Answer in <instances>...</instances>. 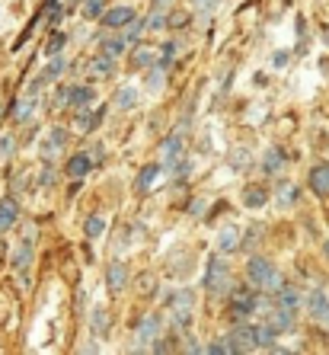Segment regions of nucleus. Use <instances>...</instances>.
<instances>
[{
    "instance_id": "obj_1",
    "label": "nucleus",
    "mask_w": 329,
    "mask_h": 355,
    "mask_svg": "<svg viewBox=\"0 0 329 355\" xmlns=\"http://www.w3.org/2000/svg\"><path fill=\"white\" fill-rule=\"evenodd\" d=\"M247 279H249V285H253V288H263V291H269V288H281V275L275 272V266H272L269 259H259V257L249 259V266H247Z\"/></svg>"
},
{
    "instance_id": "obj_2",
    "label": "nucleus",
    "mask_w": 329,
    "mask_h": 355,
    "mask_svg": "<svg viewBox=\"0 0 329 355\" xmlns=\"http://www.w3.org/2000/svg\"><path fill=\"white\" fill-rule=\"evenodd\" d=\"M205 285L211 288V295H224V291L231 288V269L221 263V259H211L208 263V279Z\"/></svg>"
},
{
    "instance_id": "obj_3",
    "label": "nucleus",
    "mask_w": 329,
    "mask_h": 355,
    "mask_svg": "<svg viewBox=\"0 0 329 355\" xmlns=\"http://www.w3.org/2000/svg\"><path fill=\"white\" fill-rule=\"evenodd\" d=\"M231 339H233V346H237V352H256V349L263 346V343H259V330H256V327H247V323L233 327Z\"/></svg>"
},
{
    "instance_id": "obj_4",
    "label": "nucleus",
    "mask_w": 329,
    "mask_h": 355,
    "mask_svg": "<svg viewBox=\"0 0 329 355\" xmlns=\"http://www.w3.org/2000/svg\"><path fill=\"white\" fill-rule=\"evenodd\" d=\"M256 295L249 288H237V295H233V311H231V320L237 323V320H243V317H249L256 311Z\"/></svg>"
},
{
    "instance_id": "obj_5",
    "label": "nucleus",
    "mask_w": 329,
    "mask_h": 355,
    "mask_svg": "<svg viewBox=\"0 0 329 355\" xmlns=\"http://www.w3.org/2000/svg\"><path fill=\"white\" fill-rule=\"evenodd\" d=\"M125 285H128V266H125V263H112L106 269V288L112 291V295H122Z\"/></svg>"
},
{
    "instance_id": "obj_6",
    "label": "nucleus",
    "mask_w": 329,
    "mask_h": 355,
    "mask_svg": "<svg viewBox=\"0 0 329 355\" xmlns=\"http://www.w3.org/2000/svg\"><path fill=\"white\" fill-rule=\"evenodd\" d=\"M134 19V7H112L109 13H103V26L106 29H122V26H128Z\"/></svg>"
},
{
    "instance_id": "obj_7",
    "label": "nucleus",
    "mask_w": 329,
    "mask_h": 355,
    "mask_svg": "<svg viewBox=\"0 0 329 355\" xmlns=\"http://www.w3.org/2000/svg\"><path fill=\"white\" fill-rule=\"evenodd\" d=\"M310 189L317 196H329V164H320L310 170Z\"/></svg>"
},
{
    "instance_id": "obj_8",
    "label": "nucleus",
    "mask_w": 329,
    "mask_h": 355,
    "mask_svg": "<svg viewBox=\"0 0 329 355\" xmlns=\"http://www.w3.org/2000/svg\"><path fill=\"white\" fill-rule=\"evenodd\" d=\"M17 221H19L17 202H13V198H3V202H0V231H10Z\"/></svg>"
},
{
    "instance_id": "obj_9",
    "label": "nucleus",
    "mask_w": 329,
    "mask_h": 355,
    "mask_svg": "<svg viewBox=\"0 0 329 355\" xmlns=\"http://www.w3.org/2000/svg\"><path fill=\"white\" fill-rule=\"evenodd\" d=\"M265 323H269L275 333H285V330H291V327H294V314H291V307H281V311H275V314H272Z\"/></svg>"
},
{
    "instance_id": "obj_10",
    "label": "nucleus",
    "mask_w": 329,
    "mask_h": 355,
    "mask_svg": "<svg viewBox=\"0 0 329 355\" xmlns=\"http://www.w3.org/2000/svg\"><path fill=\"white\" fill-rule=\"evenodd\" d=\"M265 202H269L265 186H247V192H243V205L247 208H263Z\"/></svg>"
},
{
    "instance_id": "obj_11",
    "label": "nucleus",
    "mask_w": 329,
    "mask_h": 355,
    "mask_svg": "<svg viewBox=\"0 0 329 355\" xmlns=\"http://www.w3.org/2000/svg\"><path fill=\"white\" fill-rule=\"evenodd\" d=\"M90 166H93V160L87 154H74V157L67 160V173L74 176V180H80V176L90 173Z\"/></svg>"
},
{
    "instance_id": "obj_12",
    "label": "nucleus",
    "mask_w": 329,
    "mask_h": 355,
    "mask_svg": "<svg viewBox=\"0 0 329 355\" xmlns=\"http://www.w3.org/2000/svg\"><path fill=\"white\" fill-rule=\"evenodd\" d=\"M154 58H157V51L150 49V45H134V51H132V64L134 67H141V71H144V67L154 64Z\"/></svg>"
},
{
    "instance_id": "obj_13",
    "label": "nucleus",
    "mask_w": 329,
    "mask_h": 355,
    "mask_svg": "<svg viewBox=\"0 0 329 355\" xmlns=\"http://www.w3.org/2000/svg\"><path fill=\"white\" fill-rule=\"evenodd\" d=\"M310 314L317 317V320H326V317H329V301H326V295H323V291H313V295H310Z\"/></svg>"
},
{
    "instance_id": "obj_14",
    "label": "nucleus",
    "mask_w": 329,
    "mask_h": 355,
    "mask_svg": "<svg viewBox=\"0 0 329 355\" xmlns=\"http://www.w3.org/2000/svg\"><path fill=\"white\" fill-rule=\"evenodd\" d=\"M33 243H35V240H23V247H19L17 259H13V269H17V272H26V269H29V259H33Z\"/></svg>"
},
{
    "instance_id": "obj_15",
    "label": "nucleus",
    "mask_w": 329,
    "mask_h": 355,
    "mask_svg": "<svg viewBox=\"0 0 329 355\" xmlns=\"http://www.w3.org/2000/svg\"><path fill=\"white\" fill-rule=\"evenodd\" d=\"M217 247H221L224 253L237 250V247H240V231H237V227H224V231H221V240H217Z\"/></svg>"
},
{
    "instance_id": "obj_16",
    "label": "nucleus",
    "mask_w": 329,
    "mask_h": 355,
    "mask_svg": "<svg viewBox=\"0 0 329 355\" xmlns=\"http://www.w3.org/2000/svg\"><path fill=\"white\" fill-rule=\"evenodd\" d=\"M166 26H170V29H189V26H192V13H189V10H173V13L166 17Z\"/></svg>"
},
{
    "instance_id": "obj_17",
    "label": "nucleus",
    "mask_w": 329,
    "mask_h": 355,
    "mask_svg": "<svg viewBox=\"0 0 329 355\" xmlns=\"http://www.w3.org/2000/svg\"><path fill=\"white\" fill-rule=\"evenodd\" d=\"M93 96H96V93H93V87H74V90H71V103H74L77 109L90 106Z\"/></svg>"
},
{
    "instance_id": "obj_18",
    "label": "nucleus",
    "mask_w": 329,
    "mask_h": 355,
    "mask_svg": "<svg viewBox=\"0 0 329 355\" xmlns=\"http://www.w3.org/2000/svg\"><path fill=\"white\" fill-rule=\"evenodd\" d=\"M154 288H157L154 272H141L138 279H134V291H138V295H154Z\"/></svg>"
},
{
    "instance_id": "obj_19",
    "label": "nucleus",
    "mask_w": 329,
    "mask_h": 355,
    "mask_svg": "<svg viewBox=\"0 0 329 355\" xmlns=\"http://www.w3.org/2000/svg\"><path fill=\"white\" fill-rule=\"evenodd\" d=\"M157 173H160V164H148L144 170L138 173V189H150V182L157 180Z\"/></svg>"
},
{
    "instance_id": "obj_20",
    "label": "nucleus",
    "mask_w": 329,
    "mask_h": 355,
    "mask_svg": "<svg viewBox=\"0 0 329 355\" xmlns=\"http://www.w3.org/2000/svg\"><path fill=\"white\" fill-rule=\"evenodd\" d=\"M64 67H67V61L61 58V55H51V64L45 67V74H42V80H55L58 74H64Z\"/></svg>"
},
{
    "instance_id": "obj_21",
    "label": "nucleus",
    "mask_w": 329,
    "mask_h": 355,
    "mask_svg": "<svg viewBox=\"0 0 329 355\" xmlns=\"http://www.w3.org/2000/svg\"><path fill=\"white\" fill-rule=\"evenodd\" d=\"M157 327H160V317H148V320H144V323H138L141 339H144V343H154V336H157Z\"/></svg>"
},
{
    "instance_id": "obj_22",
    "label": "nucleus",
    "mask_w": 329,
    "mask_h": 355,
    "mask_svg": "<svg viewBox=\"0 0 329 355\" xmlns=\"http://www.w3.org/2000/svg\"><path fill=\"white\" fill-rule=\"evenodd\" d=\"M233 352H237L233 339H217V343H211V346H208V355H233Z\"/></svg>"
},
{
    "instance_id": "obj_23",
    "label": "nucleus",
    "mask_w": 329,
    "mask_h": 355,
    "mask_svg": "<svg viewBox=\"0 0 329 355\" xmlns=\"http://www.w3.org/2000/svg\"><path fill=\"white\" fill-rule=\"evenodd\" d=\"M103 7H106V0H87V3H83V17L103 19Z\"/></svg>"
},
{
    "instance_id": "obj_24",
    "label": "nucleus",
    "mask_w": 329,
    "mask_h": 355,
    "mask_svg": "<svg viewBox=\"0 0 329 355\" xmlns=\"http://www.w3.org/2000/svg\"><path fill=\"white\" fill-rule=\"evenodd\" d=\"M179 148H182V138H179V135H170V138L163 141V157L173 160L176 154H179Z\"/></svg>"
},
{
    "instance_id": "obj_25",
    "label": "nucleus",
    "mask_w": 329,
    "mask_h": 355,
    "mask_svg": "<svg viewBox=\"0 0 329 355\" xmlns=\"http://www.w3.org/2000/svg\"><path fill=\"white\" fill-rule=\"evenodd\" d=\"M83 234H87L90 240H96L99 234H103V218H99V215L87 218V224H83Z\"/></svg>"
},
{
    "instance_id": "obj_26",
    "label": "nucleus",
    "mask_w": 329,
    "mask_h": 355,
    "mask_svg": "<svg viewBox=\"0 0 329 355\" xmlns=\"http://www.w3.org/2000/svg\"><path fill=\"white\" fill-rule=\"evenodd\" d=\"M64 42H67V35L58 29V33H51L48 45H45V51H48V55H61V49H64Z\"/></svg>"
},
{
    "instance_id": "obj_27",
    "label": "nucleus",
    "mask_w": 329,
    "mask_h": 355,
    "mask_svg": "<svg viewBox=\"0 0 329 355\" xmlns=\"http://www.w3.org/2000/svg\"><path fill=\"white\" fill-rule=\"evenodd\" d=\"M93 61H96V64H93V74L106 77L109 71H112V55H106V51H103V55H99V58H93Z\"/></svg>"
},
{
    "instance_id": "obj_28",
    "label": "nucleus",
    "mask_w": 329,
    "mask_h": 355,
    "mask_svg": "<svg viewBox=\"0 0 329 355\" xmlns=\"http://www.w3.org/2000/svg\"><path fill=\"white\" fill-rule=\"evenodd\" d=\"M297 301H301V297H297L294 288H278V304L281 307H291V311H294Z\"/></svg>"
},
{
    "instance_id": "obj_29",
    "label": "nucleus",
    "mask_w": 329,
    "mask_h": 355,
    "mask_svg": "<svg viewBox=\"0 0 329 355\" xmlns=\"http://www.w3.org/2000/svg\"><path fill=\"white\" fill-rule=\"evenodd\" d=\"M103 51H106V55H112V58H118V55L125 51V39H106V42H103Z\"/></svg>"
},
{
    "instance_id": "obj_30",
    "label": "nucleus",
    "mask_w": 329,
    "mask_h": 355,
    "mask_svg": "<svg viewBox=\"0 0 329 355\" xmlns=\"http://www.w3.org/2000/svg\"><path fill=\"white\" fill-rule=\"evenodd\" d=\"M281 170V154L278 150H269L265 154V173H278Z\"/></svg>"
},
{
    "instance_id": "obj_31",
    "label": "nucleus",
    "mask_w": 329,
    "mask_h": 355,
    "mask_svg": "<svg viewBox=\"0 0 329 355\" xmlns=\"http://www.w3.org/2000/svg\"><path fill=\"white\" fill-rule=\"evenodd\" d=\"M93 330H96V333H109V317H106V311H103V307L93 314Z\"/></svg>"
},
{
    "instance_id": "obj_32",
    "label": "nucleus",
    "mask_w": 329,
    "mask_h": 355,
    "mask_svg": "<svg viewBox=\"0 0 329 355\" xmlns=\"http://www.w3.org/2000/svg\"><path fill=\"white\" fill-rule=\"evenodd\" d=\"M231 160H233V164H231L233 170H247V166H249V154H247V150H233Z\"/></svg>"
},
{
    "instance_id": "obj_33",
    "label": "nucleus",
    "mask_w": 329,
    "mask_h": 355,
    "mask_svg": "<svg viewBox=\"0 0 329 355\" xmlns=\"http://www.w3.org/2000/svg\"><path fill=\"white\" fill-rule=\"evenodd\" d=\"M132 103H134V90H132V87H125V90L118 93V106H122V109H128V106H132Z\"/></svg>"
},
{
    "instance_id": "obj_34",
    "label": "nucleus",
    "mask_w": 329,
    "mask_h": 355,
    "mask_svg": "<svg viewBox=\"0 0 329 355\" xmlns=\"http://www.w3.org/2000/svg\"><path fill=\"white\" fill-rule=\"evenodd\" d=\"M141 33H144V23H134L132 29H128V35H125V42H138Z\"/></svg>"
},
{
    "instance_id": "obj_35",
    "label": "nucleus",
    "mask_w": 329,
    "mask_h": 355,
    "mask_svg": "<svg viewBox=\"0 0 329 355\" xmlns=\"http://www.w3.org/2000/svg\"><path fill=\"white\" fill-rule=\"evenodd\" d=\"M0 154H3V157H7V154H13V141H10V135L0 141Z\"/></svg>"
},
{
    "instance_id": "obj_36",
    "label": "nucleus",
    "mask_w": 329,
    "mask_h": 355,
    "mask_svg": "<svg viewBox=\"0 0 329 355\" xmlns=\"http://www.w3.org/2000/svg\"><path fill=\"white\" fill-rule=\"evenodd\" d=\"M288 64V55H285V51H278V55H275V67H285Z\"/></svg>"
},
{
    "instance_id": "obj_37",
    "label": "nucleus",
    "mask_w": 329,
    "mask_h": 355,
    "mask_svg": "<svg viewBox=\"0 0 329 355\" xmlns=\"http://www.w3.org/2000/svg\"><path fill=\"white\" fill-rule=\"evenodd\" d=\"M7 259V240H0V263Z\"/></svg>"
},
{
    "instance_id": "obj_38",
    "label": "nucleus",
    "mask_w": 329,
    "mask_h": 355,
    "mask_svg": "<svg viewBox=\"0 0 329 355\" xmlns=\"http://www.w3.org/2000/svg\"><path fill=\"white\" fill-rule=\"evenodd\" d=\"M173 0H154V10H160V7H170Z\"/></svg>"
},
{
    "instance_id": "obj_39",
    "label": "nucleus",
    "mask_w": 329,
    "mask_h": 355,
    "mask_svg": "<svg viewBox=\"0 0 329 355\" xmlns=\"http://www.w3.org/2000/svg\"><path fill=\"white\" fill-rule=\"evenodd\" d=\"M326 253H329V243H326Z\"/></svg>"
}]
</instances>
